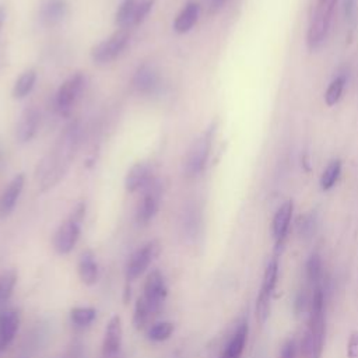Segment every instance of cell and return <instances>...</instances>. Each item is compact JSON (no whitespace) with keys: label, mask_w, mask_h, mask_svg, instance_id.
Masks as SVG:
<instances>
[{"label":"cell","mask_w":358,"mask_h":358,"mask_svg":"<svg viewBox=\"0 0 358 358\" xmlns=\"http://www.w3.org/2000/svg\"><path fill=\"white\" fill-rule=\"evenodd\" d=\"M151 313H152V310L148 306L144 296L137 298L136 305H134V312H133V326H134V329L136 330H143L147 326Z\"/></svg>","instance_id":"27"},{"label":"cell","mask_w":358,"mask_h":358,"mask_svg":"<svg viewBox=\"0 0 358 358\" xmlns=\"http://www.w3.org/2000/svg\"><path fill=\"white\" fill-rule=\"evenodd\" d=\"M143 296L147 301L148 306L151 308L152 313L157 312L162 306L164 301L168 296V285H166V281L161 271L152 270L151 273H148V275L144 281Z\"/></svg>","instance_id":"9"},{"label":"cell","mask_w":358,"mask_h":358,"mask_svg":"<svg viewBox=\"0 0 358 358\" xmlns=\"http://www.w3.org/2000/svg\"><path fill=\"white\" fill-rule=\"evenodd\" d=\"M84 83V77L81 73H76L70 76L57 90L56 94V108L62 115H69L76 98L78 96L81 87Z\"/></svg>","instance_id":"10"},{"label":"cell","mask_w":358,"mask_h":358,"mask_svg":"<svg viewBox=\"0 0 358 358\" xmlns=\"http://www.w3.org/2000/svg\"><path fill=\"white\" fill-rule=\"evenodd\" d=\"M278 280V259L274 256L266 266L262 280V287L256 299V317L260 323H264L270 315L271 295Z\"/></svg>","instance_id":"5"},{"label":"cell","mask_w":358,"mask_h":358,"mask_svg":"<svg viewBox=\"0 0 358 358\" xmlns=\"http://www.w3.org/2000/svg\"><path fill=\"white\" fill-rule=\"evenodd\" d=\"M80 127L77 122L67 124L57 138L52 152H49L38 165L36 179L41 192H48L55 187L66 175L74 152L77 150Z\"/></svg>","instance_id":"1"},{"label":"cell","mask_w":358,"mask_h":358,"mask_svg":"<svg viewBox=\"0 0 358 358\" xmlns=\"http://www.w3.org/2000/svg\"><path fill=\"white\" fill-rule=\"evenodd\" d=\"M344 85H345V77L344 76H338L336 77L327 87L326 92H324V102L327 106H333L338 102L341 94H343V90H344Z\"/></svg>","instance_id":"31"},{"label":"cell","mask_w":358,"mask_h":358,"mask_svg":"<svg viewBox=\"0 0 358 358\" xmlns=\"http://www.w3.org/2000/svg\"><path fill=\"white\" fill-rule=\"evenodd\" d=\"M281 358H296V343L294 338L287 340L281 350Z\"/></svg>","instance_id":"33"},{"label":"cell","mask_w":358,"mask_h":358,"mask_svg":"<svg viewBox=\"0 0 358 358\" xmlns=\"http://www.w3.org/2000/svg\"><path fill=\"white\" fill-rule=\"evenodd\" d=\"M4 18H6V8L3 4H0V29H1V25L4 22Z\"/></svg>","instance_id":"38"},{"label":"cell","mask_w":358,"mask_h":358,"mask_svg":"<svg viewBox=\"0 0 358 358\" xmlns=\"http://www.w3.org/2000/svg\"><path fill=\"white\" fill-rule=\"evenodd\" d=\"M305 277H306V287L310 291L319 287H323V266H322V259L317 253H312L306 260Z\"/></svg>","instance_id":"23"},{"label":"cell","mask_w":358,"mask_h":358,"mask_svg":"<svg viewBox=\"0 0 358 358\" xmlns=\"http://www.w3.org/2000/svg\"><path fill=\"white\" fill-rule=\"evenodd\" d=\"M123 327L122 319L117 315H113L105 329L103 341H102V358L116 357L123 354Z\"/></svg>","instance_id":"11"},{"label":"cell","mask_w":358,"mask_h":358,"mask_svg":"<svg viewBox=\"0 0 358 358\" xmlns=\"http://www.w3.org/2000/svg\"><path fill=\"white\" fill-rule=\"evenodd\" d=\"M21 323V313L15 308L0 310V352L4 351L14 340Z\"/></svg>","instance_id":"14"},{"label":"cell","mask_w":358,"mask_h":358,"mask_svg":"<svg viewBox=\"0 0 358 358\" xmlns=\"http://www.w3.org/2000/svg\"><path fill=\"white\" fill-rule=\"evenodd\" d=\"M137 0H123L122 4L119 6L116 15H115V24L120 28H129L131 27V20L133 14L137 6Z\"/></svg>","instance_id":"28"},{"label":"cell","mask_w":358,"mask_h":358,"mask_svg":"<svg viewBox=\"0 0 358 358\" xmlns=\"http://www.w3.org/2000/svg\"><path fill=\"white\" fill-rule=\"evenodd\" d=\"M35 81H36V71L34 69H28L25 70L15 81L14 87H13V98L15 99H21L24 96H27L34 85H35Z\"/></svg>","instance_id":"24"},{"label":"cell","mask_w":358,"mask_h":358,"mask_svg":"<svg viewBox=\"0 0 358 358\" xmlns=\"http://www.w3.org/2000/svg\"><path fill=\"white\" fill-rule=\"evenodd\" d=\"M151 179L150 166L145 162H136L126 173L124 187L127 192H136L138 189H144Z\"/></svg>","instance_id":"20"},{"label":"cell","mask_w":358,"mask_h":358,"mask_svg":"<svg viewBox=\"0 0 358 358\" xmlns=\"http://www.w3.org/2000/svg\"><path fill=\"white\" fill-rule=\"evenodd\" d=\"M70 320L76 327L84 329L91 326L96 319V309L92 306H74L70 309Z\"/></svg>","instance_id":"26"},{"label":"cell","mask_w":358,"mask_h":358,"mask_svg":"<svg viewBox=\"0 0 358 358\" xmlns=\"http://www.w3.org/2000/svg\"><path fill=\"white\" fill-rule=\"evenodd\" d=\"M143 190H144V194H143L141 201L138 203L136 220L140 225H147L155 217V214L158 211L161 185L157 179L152 178Z\"/></svg>","instance_id":"8"},{"label":"cell","mask_w":358,"mask_h":358,"mask_svg":"<svg viewBox=\"0 0 358 358\" xmlns=\"http://www.w3.org/2000/svg\"><path fill=\"white\" fill-rule=\"evenodd\" d=\"M308 310V323L301 341V358H322L326 334L323 287L312 291Z\"/></svg>","instance_id":"2"},{"label":"cell","mask_w":358,"mask_h":358,"mask_svg":"<svg viewBox=\"0 0 358 358\" xmlns=\"http://www.w3.org/2000/svg\"><path fill=\"white\" fill-rule=\"evenodd\" d=\"M38 124H39V113L35 108H27L21 116L20 120L17 123L15 127V138L18 143H28L29 140H32V137L35 136L36 130H38Z\"/></svg>","instance_id":"15"},{"label":"cell","mask_w":358,"mask_h":358,"mask_svg":"<svg viewBox=\"0 0 358 358\" xmlns=\"http://www.w3.org/2000/svg\"><path fill=\"white\" fill-rule=\"evenodd\" d=\"M127 42H129V31L127 28H120L119 31L112 34L109 38L95 45L91 49V57L98 64L108 63L122 53Z\"/></svg>","instance_id":"7"},{"label":"cell","mask_w":358,"mask_h":358,"mask_svg":"<svg viewBox=\"0 0 358 358\" xmlns=\"http://www.w3.org/2000/svg\"><path fill=\"white\" fill-rule=\"evenodd\" d=\"M173 329H175L173 323L166 322V320L154 323V324L147 330V338L151 340V341H155V343L165 341V340H168V338L172 336Z\"/></svg>","instance_id":"30"},{"label":"cell","mask_w":358,"mask_h":358,"mask_svg":"<svg viewBox=\"0 0 358 358\" xmlns=\"http://www.w3.org/2000/svg\"><path fill=\"white\" fill-rule=\"evenodd\" d=\"M25 178L22 173L15 175L8 186L4 189V192L0 196V217H7L15 207L18 197L22 192Z\"/></svg>","instance_id":"16"},{"label":"cell","mask_w":358,"mask_h":358,"mask_svg":"<svg viewBox=\"0 0 358 358\" xmlns=\"http://www.w3.org/2000/svg\"><path fill=\"white\" fill-rule=\"evenodd\" d=\"M225 3H227V0H208V13L210 14L218 13L224 7Z\"/></svg>","instance_id":"36"},{"label":"cell","mask_w":358,"mask_h":358,"mask_svg":"<svg viewBox=\"0 0 358 358\" xmlns=\"http://www.w3.org/2000/svg\"><path fill=\"white\" fill-rule=\"evenodd\" d=\"M248 334H249V326H248V322L243 320L239 323V326L232 333V336L228 340V343L225 344L220 358H241L245 351V347H246Z\"/></svg>","instance_id":"17"},{"label":"cell","mask_w":358,"mask_h":358,"mask_svg":"<svg viewBox=\"0 0 358 358\" xmlns=\"http://www.w3.org/2000/svg\"><path fill=\"white\" fill-rule=\"evenodd\" d=\"M154 3H155V0H141L140 3H137L134 14H133V20H131V27L133 25H138V24H141L144 21V18L151 11Z\"/></svg>","instance_id":"32"},{"label":"cell","mask_w":358,"mask_h":358,"mask_svg":"<svg viewBox=\"0 0 358 358\" xmlns=\"http://www.w3.org/2000/svg\"><path fill=\"white\" fill-rule=\"evenodd\" d=\"M341 173V161L340 159H333L327 164L324 168L322 176H320V187L322 190H329L331 189L336 182L338 180V176Z\"/></svg>","instance_id":"29"},{"label":"cell","mask_w":358,"mask_h":358,"mask_svg":"<svg viewBox=\"0 0 358 358\" xmlns=\"http://www.w3.org/2000/svg\"><path fill=\"white\" fill-rule=\"evenodd\" d=\"M67 11L64 0H45L39 10V17L43 24L55 25L60 22Z\"/></svg>","instance_id":"22"},{"label":"cell","mask_w":358,"mask_h":358,"mask_svg":"<svg viewBox=\"0 0 358 358\" xmlns=\"http://www.w3.org/2000/svg\"><path fill=\"white\" fill-rule=\"evenodd\" d=\"M131 83L137 92L151 94L158 85V74L152 66L144 63L136 70Z\"/></svg>","instance_id":"19"},{"label":"cell","mask_w":358,"mask_h":358,"mask_svg":"<svg viewBox=\"0 0 358 358\" xmlns=\"http://www.w3.org/2000/svg\"><path fill=\"white\" fill-rule=\"evenodd\" d=\"M213 133H214V126H210L203 134H200L192 143L189 152L186 155V161H185L186 176L193 178L204 169V166L207 164L208 154H210V148H211Z\"/></svg>","instance_id":"4"},{"label":"cell","mask_w":358,"mask_h":358,"mask_svg":"<svg viewBox=\"0 0 358 358\" xmlns=\"http://www.w3.org/2000/svg\"><path fill=\"white\" fill-rule=\"evenodd\" d=\"M292 213H294V203H292V200H287L277 208V211L273 217L271 232H273V238H274L277 252H278L280 248H282V245L287 239L291 218H292Z\"/></svg>","instance_id":"12"},{"label":"cell","mask_w":358,"mask_h":358,"mask_svg":"<svg viewBox=\"0 0 358 358\" xmlns=\"http://www.w3.org/2000/svg\"><path fill=\"white\" fill-rule=\"evenodd\" d=\"M77 271H78V277L83 284H85L88 287L96 284V281L99 278V268H98V263H96V259H95V255L92 253V250L87 249L80 255Z\"/></svg>","instance_id":"18"},{"label":"cell","mask_w":358,"mask_h":358,"mask_svg":"<svg viewBox=\"0 0 358 358\" xmlns=\"http://www.w3.org/2000/svg\"><path fill=\"white\" fill-rule=\"evenodd\" d=\"M336 3L337 0H316L306 34V45L309 50L317 49L326 39Z\"/></svg>","instance_id":"3"},{"label":"cell","mask_w":358,"mask_h":358,"mask_svg":"<svg viewBox=\"0 0 358 358\" xmlns=\"http://www.w3.org/2000/svg\"><path fill=\"white\" fill-rule=\"evenodd\" d=\"M130 295H131V288H130V285L127 284V285L124 287V291H123V302H124V303H127V302L130 301Z\"/></svg>","instance_id":"37"},{"label":"cell","mask_w":358,"mask_h":358,"mask_svg":"<svg viewBox=\"0 0 358 358\" xmlns=\"http://www.w3.org/2000/svg\"><path fill=\"white\" fill-rule=\"evenodd\" d=\"M348 357L358 358V334H352L348 341Z\"/></svg>","instance_id":"35"},{"label":"cell","mask_w":358,"mask_h":358,"mask_svg":"<svg viewBox=\"0 0 358 358\" xmlns=\"http://www.w3.org/2000/svg\"><path fill=\"white\" fill-rule=\"evenodd\" d=\"M18 273L15 268H7L0 273V305H6L15 288Z\"/></svg>","instance_id":"25"},{"label":"cell","mask_w":358,"mask_h":358,"mask_svg":"<svg viewBox=\"0 0 358 358\" xmlns=\"http://www.w3.org/2000/svg\"><path fill=\"white\" fill-rule=\"evenodd\" d=\"M199 13H200V6L197 1H187L183 8L180 10V13L176 15L175 21H173V29L178 34H185L187 31H190L193 28V25L197 22L199 18Z\"/></svg>","instance_id":"21"},{"label":"cell","mask_w":358,"mask_h":358,"mask_svg":"<svg viewBox=\"0 0 358 358\" xmlns=\"http://www.w3.org/2000/svg\"><path fill=\"white\" fill-rule=\"evenodd\" d=\"M161 253V243L157 239L148 241L141 248H138L127 260L126 264V280L134 281L137 280L148 266L158 257Z\"/></svg>","instance_id":"6"},{"label":"cell","mask_w":358,"mask_h":358,"mask_svg":"<svg viewBox=\"0 0 358 358\" xmlns=\"http://www.w3.org/2000/svg\"><path fill=\"white\" fill-rule=\"evenodd\" d=\"M78 238H80V224L69 218L55 232L53 249L59 255H67L74 249V246L78 242Z\"/></svg>","instance_id":"13"},{"label":"cell","mask_w":358,"mask_h":358,"mask_svg":"<svg viewBox=\"0 0 358 358\" xmlns=\"http://www.w3.org/2000/svg\"><path fill=\"white\" fill-rule=\"evenodd\" d=\"M84 217H85V203H84V201H80V203L74 207V210H73V213H71V215H70V220H73V221L81 224V221L84 220Z\"/></svg>","instance_id":"34"}]
</instances>
